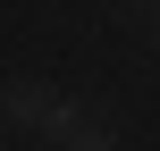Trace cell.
I'll return each mask as SVG.
<instances>
[{
    "instance_id": "6da1fadb",
    "label": "cell",
    "mask_w": 160,
    "mask_h": 151,
    "mask_svg": "<svg viewBox=\"0 0 160 151\" xmlns=\"http://www.w3.org/2000/svg\"><path fill=\"white\" fill-rule=\"evenodd\" d=\"M68 151H118V143H110V126H84V118H76V126H68Z\"/></svg>"
}]
</instances>
